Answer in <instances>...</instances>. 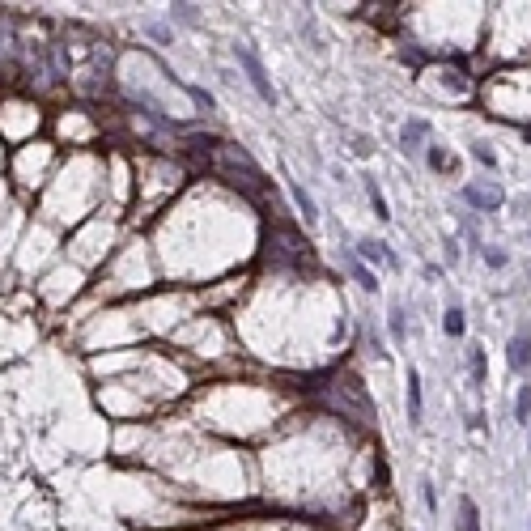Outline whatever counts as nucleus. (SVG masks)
Masks as SVG:
<instances>
[{
  "label": "nucleus",
  "mask_w": 531,
  "mask_h": 531,
  "mask_svg": "<svg viewBox=\"0 0 531 531\" xmlns=\"http://www.w3.org/2000/svg\"><path fill=\"white\" fill-rule=\"evenodd\" d=\"M455 523H459V531H480V510H476V501L468 493L459 497V518Z\"/></svg>",
  "instance_id": "8"
},
{
  "label": "nucleus",
  "mask_w": 531,
  "mask_h": 531,
  "mask_svg": "<svg viewBox=\"0 0 531 531\" xmlns=\"http://www.w3.org/2000/svg\"><path fill=\"white\" fill-rule=\"evenodd\" d=\"M349 273H353V281H357V285H361V289H366V294H374V289H378V281H374V273H370V268H366V263H361V259H357V255H353V259H349Z\"/></svg>",
  "instance_id": "11"
},
{
  "label": "nucleus",
  "mask_w": 531,
  "mask_h": 531,
  "mask_svg": "<svg viewBox=\"0 0 531 531\" xmlns=\"http://www.w3.org/2000/svg\"><path fill=\"white\" fill-rule=\"evenodd\" d=\"M485 370H489V366H485V353L472 349V374H476V382H485Z\"/></svg>",
  "instance_id": "17"
},
{
  "label": "nucleus",
  "mask_w": 531,
  "mask_h": 531,
  "mask_svg": "<svg viewBox=\"0 0 531 531\" xmlns=\"http://www.w3.org/2000/svg\"><path fill=\"white\" fill-rule=\"evenodd\" d=\"M408 421L421 425L425 421V395H421V374L408 366Z\"/></svg>",
  "instance_id": "5"
},
{
  "label": "nucleus",
  "mask_w": 531,
  "mask_h": 531,
  "mask_svg": "<svg viewBox=\"0 0 531 531\" xmlns=\"http://www.w3.org/2000/svg\"><path fill=\"white\" fill-rule=\"evenodd\" d=\"M285 187H289V196H294V204L302 208V221H306V225H315V221H319V208H315V200H311V192H306V187H302L298 179H285Z\"/></svg>",
  "instance_id": "6"
},
{
  "label": "nucleus",
  "mask_w": 531,
  "mask_h": 531,
  "mask_svg": "<svg viewBox=\"0 0 531 531\" xmlns=\"http://www.w3.org/2000/svg\"><path fill=\"white\" fill-rule=\"evenodd\" d=\"M425 137H430V123H425V119H408V123H404V132H400L404 149H413V154L421 149V141H425Z\"/></svg>",
  "instance_id": "7"
},
{
  "label": "nucleus",
  "mask_w": 531,
  "mask_h": 531,
  "mask_svg": "<svg viewBox=\"0 0 531 531\" xmlns=\"http://www.w3.org/2000/svg\"><path fill=\"white\" fill-rule=\"evenodd\" d=\"M463 200L480 213H497L501 208V187H485V183H468L463 187Z\"/></svg>",
  "instance_id": "2"
},
{
  "label": "nucleus",
  "mask_w": 531,
  "mask_h": 531,
  "mask_svg": "<svg viewBox=\"0 0 531 531\" xmlns=\"http://www.w3.org/2000/svg\"><path fill=\"white\" fill-rule=\"evenodd\" d=\"M476 158H480V162H485V166H497V158H493V154H489V149H485V145H476Z\"/></svg>",
  "instance_id": "19"
},
{
  "label": "nucleus",
  "mask_w": 531,
  "mask_h": 531,
  "mask_svg": "<svg viewBox=\"0 0 531 531\" xmlns=\"http://www.w3.org/2000/svg\"><path fill=\"white\" fill-rule=\"evenodd\" d=\"M480 255H485V263H489V268H506V255L501 251H493V246H476Z\"/></svg>",
  "instance_id": "15"
},
{
  "label": "nucleus",
  "mask_w": 531,
  "mask_h": 531,
  "mask_svg": "<svg viewBox=\"0 0 531 531\" xmlns=\"http://www.w3.org/2000/svg\"><path fill=\"white\" fill-rule=\"evenodd\" d=\"M357 259H361V263H374V268H378V263H382V268H400V259L387 251V242H374V238H361V242H357Z\"/></svg>",
  "instance_id": "3"
},
{
  "label": "nucleus",
  "mask_w": 531,
  "mask_h": 531,
  "mask_svg": "<svg viewBox=\"0 0 531 531\" xmlns=\"http://www.w3.org/2000/svg\"><path fill=\"white\" fill-rule=\"evenodd\" d=\"M366 196H370V204H374V217H378V221H391V208H387V196H382L378 179H366Z\"/></svg>",
  "instance_id": "10"
},
{
  "label": "nucleus",
  "mask_w": 531,
  "mask_h": 531,
  "mask_svg": "<svg viewBox=\"0 0 531 531\" xmlns=\"http://www.w3.org/2000/svg\"><path fill=\"white\" fill-rule=\"evenodd\" d=\"M170 13H175V18H179V22H196V13H192V5H175V9H170Z\"/></svg>",
  "instance_id": "18"
},
{
  "label": "nucleus",
  "mask_w": 531,
  "mask_h": 531,
  "mask_svg": "<svg viewBox=\"0 0 531 531\" xmlns=\"http://www.w3.org/2000/svg\"><path fill=\"white\" fill-rule=\"evenodd\" d=\"M387 332H391V340H395V344H404V340H408V323H404V306H391V311H387Z\"/></svg>",
  "instance_id": "9"
},
{
  "label": "nucleus",
  "mask_w": 531,
  "mask_h": 531,
  "mask_svg": "<svg viewBox=\"0 0 531 531\" xmlns=\"http://www.w3.org/2000/svg\"><path fill=\"white\" fill-rule=\"evenodd\" d=\"M514 421L518 425L531 421V387H518V395H514Z\"/></svg>",
  "instance_id": "12"
},
{
  "label": "nucleus",
  "mask_w": 531,
  "mask_h": 531,
  "mask_svg": "<svg viewBox=\"0 0 531 531\" xmlns=\"http://www.w3.org/2000/svg\"><path fill=\"white\" fill-rule=\"evenodd\" d=\"M506 361H510V370H514V374H527V370H531V332H518V336L510 340Z\"/></svg>",
  "instance_id": "4"
},
{
  "label": "nucleus",
  "mask_w": 531,
  "mask_h": 531,
  "mask_svg": "<svg viewBox=\"0 0 531 531\" xmlns=\"http://www.w3.org/2000/svg\"><path fill=\"white\" fill-rule=\"evenodd\" d=\"M421 497H425V510H430V514H438V493H434V485H430V480H421Z\"/></svg>",
  "instance_id": "16"
},
{
  "label": "nucleus",
  "mask_w": 531,
  "mask_h": 531,
  "mask_svg": "<svg viewBox=\"0 0 531 531\" xmlns=\"http://www.w3.org/2000/svg\"><path fill=\"white\" fill-rule=\"evenodd\" d=\"M442 327H446V336H463V311H459V306H451V311H446V319H442Z\"/></svg>",
  "instance_id": "14"
},
{
  "label": "nucleus",
  "mask_w": 531,
  "mask_h": 531,
  "mask_svg": "<svg viewBox=\"0 0 531 531\" xmlns=\"http://www.w3.org/2000/svg\"><path fill=\"white\" fill-rule=\"evenodd\" d=\"M430 166H434V170H459V162H455L446 149H438V145H430Z\"/></svg>",
  "instance_id": "13"
},
{
  "label": "nucleus",
  "mask_w": 531,
  "mask_h": 531,
  "mask_svg": "<svg viewBox=\"0 0 531 531\" xmlns=\"http://www.w3.org/2000/svg\"><path fill=\"white\" fill-rule=\"evenodd\" d=\"M527 446H531V438H527Z\"/></svg>",
  "instance_id": "20"
},
{
  "label": "nucleus",
  "mask_w": 531,
  "mask_h": 531,
  "mask_svg": "<svg viewBox=\"0 0 531 531\" xmlns=\"http://www.w3.org/2000/svg\"><path fill=\"white\" fill-rule=\"evenodd\" d=\"M234 60L246 68V81H251V89L263 98V102H268V106H277L281 102V94H277V85L268 81V68H263V60L251 51V47H242V43H234Z\"/></svg>",
  "instance_id": "1"
}]
</instances>
